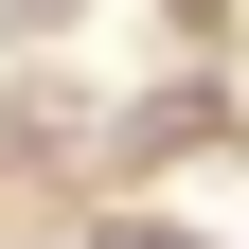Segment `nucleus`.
Returning a JSON list of instances; mask_svg holds the SVG:
<instances>
[{
	"mask_svg": "<svg viewBox=\"0 0 249 249\" xmlns=\"http://www.w3.org/2000/svg\"><path fill=\"white\" fill-rule=\"evenodd\" d=\"M0 18H71V0H0Z\"/></svg>",
	"mask_w": 249,
	"mask_h": 249,
	"instance_id": "2",
	"label": "nucleus"
},
{
	"mask_svg": "<svg viewBox=\"0 0 249 249\" xmlns=\"http://www.w3.org/2000/svg\"><path fill=\"white\" fill-rule=\"evenodd\" d=\"M107 249H196V231H160V213H142V231H107Z\"/></svg>",
	"mask_w": 249,
	"mask_h": 249,
	"instance_id": "1",
	"label": "nucleus"
}]
</instances>
